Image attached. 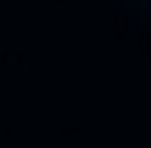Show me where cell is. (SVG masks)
I'll list each match as a JSON object with an SVG mask.
<instances>
[{
	"instance_id": "cell-1",
	"label": "cell",
	"mask_w": 151,
	"mask_h": 148,
	"mask_svg": "<svg viewBox=\"0 0 151 148\" xmlns=\"http://www.w3.org/2000/svg\"><path fill=\"white\" fill-rule=\"evenodd\" d=\"M143 3H145V9H148V11H151V0H143Z\"/></svg>"
}]
</instances>
